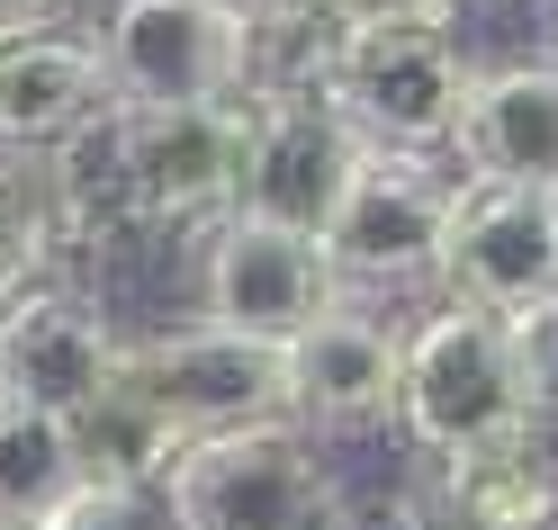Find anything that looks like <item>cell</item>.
Masks as SVG:
<instances>
[{"label":"cell","mask_w":558,"mask_h":530,"mask_svg":"<svg viewBox=\"0 0 558 530\" xmlns=\"http://www.w3.org/2000/svg\"><path fill=\"white\" fill-rule=\"evenodd\" d=\"M82 243L126 234H217L243 189V99L234 109H109L54 153Z\"/></svg>","instance_id":"6da1fadb"},{"label":"cell","mask_w":558,"mask_h":530,"mask_svg":"<svg viewBox=\"0 0 558 530\" xmlns=\"http://www.w3.org/2000/svg\"><path fill=\"white\" fill-rule=\"evenodd\" d=\"M541 386H532V350H522V324L505 315H477V306H450L433 297L424 315L405 324V396H397V441L424 458H450L486 432H505L513 414H532Z\"/></svg>","instance_id":"7a4b0ae2"},{"label":"cell","mask_w":558,"mask_h":530,"mask_svg":"<svg viewBox=\"0 0 558 530\" xmlns=\"http://www.w3.org/2000/svg\"><path fill=\"white\" fill-rule=\"evenodd\" d=\"M162 494L181 530H342V504H352L325 441L298 432V422L190 441L171 458Z\"/></svg>","instance_id":"3957f363"},{"label":"cell","mask_w":558,"mask_h":530,"mask_svg":"<svg viewBox=\"0 0 558 530\" xmlns=\"http://www.w3.org/2000/svg\"><path fill=\"white\" fill-rule=\"evenodd\" d=\"M99 63L118 109H234L262 82V37L217 0H109Z\"/></svg>","instance_id":"277c9868"},{"label":"cell","mask_w":558,"mask_h":530,"mask_svg":"<svg viewBox=\"0 0 558 530\" xmlns=\"http://www.w3.org/2000/svg\"><path fill=\"white\" fill-rule=\"evenodd\" d=\"M450 207H460V171L441 153H369L342 217L325 225V261L342 279V297H441V243H450Z\"/></svg>","instance_id":"5b68a950"},{"label":"cell","mask_w":558,"mask_h":530,"mask_svg":"<svg viewBox=\"0 0 558 530\" xmlns=\"http://www.w3.org/2000/svg\"><path fill=\"white\" fill-rule=\"evenodd\" d=\"M126 378H135V396L162 414V432L181 449L289 422V350L253 342V333H226V324L135 333L126 342Z\"/></svg>","instance_id":"8992f818"},{"label":"cell","mask_w":558,"mask_h":530,"mask_svg":"<svg viewBox=\"0 0 558 530\" xmlns=\"http://www.w3.org/2000/svg\"><path fill=\"white\" fill-rule=\"evenodd\" d=\"M477 63L460 54V37H424V27H397V37H333L325 63V99L369 153H441L460 135Z\"/></svg>","instance_id":"52a82bcc"},{"label":"cell","mask_w":558,"mask_h":530,"mask_svg":"<svg viewBox=\"0 0 558 530\" xmlns=\"http://www.w3.org/2000/svg\"><path fill=\"white\" fill-rule=\"evenodd\" d=\"M369 145L352 135V118L333 109L325 90H253L243 99V189H234V217H262V225H289V234H316L342 217Z\"/></svg>","instance_id":"ba28073f"},{"label":"cell","mask_w":558,"mask_h":530,"mask_svg":"<svg viewBox=\"0 0 558 530\" xmlns=\"http://www.w3.org/2000/svg\"><path fill=\"white\" fill-rule=\"evenodd\" d=\"M441 297L532 324L558 306V189H513V181H460L441 243Z\"/></svg>","instance_id":"9c48e42d"},{"label":"cell","mask_w":558,"mask_h":530,"mask_svg":"<svg viewBox=\"0 0 558 530\" xmlns=\"http://www.w3.org/2000/svg\"><path fill=\"white\" fill-rule=\"evenodd\" d=\"M333 306H342V279H333L316 234H289L262 217H226L217 234H198V324H226V333L289 350Z\"/></svg>","instance_id":"30bf717a"},{"label":"cell","mask_w":558,"mask_h":530,"mask_svg":"<svg viewBox=\"0 0 558 530\" xmlns=\"http://www.w3.org/2000/svg\"><path fill=\"white\" fill-rule=\"evenodd\" d=\"M397 396H405V315L342 297L289 342V422L316 441L342 432H397Z\"/></svg>","instance_id":"8fae6325"},{"label":"cell","mask_w":558,"mask_h":530,"mask_svg":"<svg viewBox=\"0 0 558 530\" xmlns=\"http://www.w3.org/2000/svg\"><path fill=\"white\" fill-rule=\"evenodd\" d=\"M126 369V333L109 324V306L82 288H27L10 306V333H0V405L82 422Z\"/></svg>","instance_id":"7c38bea8"},{"label":"cell","mask_w":558,"mask_h":530,"mask_svg":"<svg viewBox=\"0 0 558 530\" xmlns=\"http://www.w3.org/2000/svg\"><path fill=\"white\" fill-rule=\"evenodd\" d=\"M109 109H118V82H109V63H99V37H73V27L0 37V145L63 153Z\"/></svg>","instance_id":"4fadbf2b"},{"label":"cell","mask_w":558,"mask_h":530,"mask_svg":"<svg viewBox=\"0 0 558 530\" xmlns=\"http://www.w3.org/2000/svg\"><path fill=\"white\" fill-rule=\"evenodd\" d=\"M433 494L460 530H558V414L532 405L505 432L433 458Z\"/></svg>","instance_id":"5bb4252c"},{"label":"cell","mask_w":558,"mask_h":530,"mask_svg":"<svg viewBox=\"0 0 558 530\" xmlns=\"http://www.w3.org/2000/svg\"><path fill=\"white\" fill-rule=\"evenodd\" d=\"M460 181H513V189H558V54L549 63H477L460 135H450Z\"/></svg>","instance_id":"9a60e30c"},{"label":"cell","mask_w":558,"mask_h":530,"mask_svg":"<svg viewBox=\"0 0 558 530\" xmlns=\"http://www.w3.org/2000/svg\"><path fill=\"white\" fill-rule=\"evenodd\" d=\"M73 252H82V225H73V198H63L54 153L0 145V288L10 297L54 288Z\"/></svg>","instance_id":"2e32d148"},{"label":"cell","mask_w":558,"mask_h":530,"mask_svg":"<svg viewBox=\"0 0 558 530\" xmlns=\"http://www.w3.org/2000/svg\"><path fill=\"white\" fill-rule=\"evenodd\" d=\"M82 477L90 468H82L73 422L27 414V405H0V521H54L82 494Z\"/></svg>","instance_id":"e0dca14e"},{"label":"cell","mask_w":558,"mask_h":530,"mask_svg":"<svg viewBox=\"0 0 558 530\" xmlns=\"http://www.w3.org/2000/svg\"><path fill=\"white\" fill-rule=\"evenodd\" d=\"M46 530H181V521H171V494H162V485L82 477V494H73V504H63Z\"/></svg>","instance_id":"ac0fdd59"},{"label":"cell","mask_w":558,"mask_h":530,"mask_svg":"<svg viewBox=\"0 0 558 530\" xmlns=\"http://www.w3.org/2000/svg\"><path fill=\"white\" fill-rule=\"evenodd\" d=\"M325 27L342 37H397V27H424V37H450L469 0H306Z\"/></svg>","instance_id":"d6986e66"},{"label":"cell","mask_w":558,"mask_h":530,"mask_svg":"<svg viewBox=\"0 0 558 530\" xmlns=\"http://www.w3.org/2000/svg\"><path fill=\"white\" fill-rule=\"evenodd\" d=\"M522 350H532V386H541V405L558 414V306L522 324Z\"/></svg>","instance_id":"ffe728a7"},{"label":"cell","mask_w":558,"mask_h":530,"mask_svg":"<svg viewBox=\"0 0 558 530\" xmlns=\"http://www.w3.org/2000/svg\"><path fill=\"white\" fill-rule=\"evenodd\" d=\"M63 0H0V37H27V27H54Z\"/></svg>","instance_id":"44dd1931"},{"label":"cell","mask_w":558,"mask_h":530,"mask_svg":"<svg viewBox=\"0 0 558 530\" xmlns=\"http://www.w3.org/2000/svg\"><path fill=\"white\" fill-rule=\"evenodd\" d=\"M217 10H234V19H243V27H253V37H262V27H279V19H298L306 0H217Z\"/></svg>","instance_id":"7402d4cb"},{"label":"cell","mask_w":558,"mask_h":530,"mask_svg":"<svg viewBox=\"0 0 558 530\" xmlns=\"http://www.w3.org/2000/svg\"><path fill=\"white\" fill-rule=\"evenodd\" d=\"M10 306H19V297H10V288H0V333H10Z\"/></svg>","instance_id":"603a6c76"},{"label":"cell","mask_w":558,"mask_h":530,"mask_svg":"<svg viewBox=\"0 0 558 530\" xmlns=\"http://www.w3.org/2000/svg\"><path fill=\"white\" fill-rule=\"evenodd\" d=\"M0 530H46V521H0Z\"/></svg>","instance_id":"cb8c5ba5"}]
</instances>
